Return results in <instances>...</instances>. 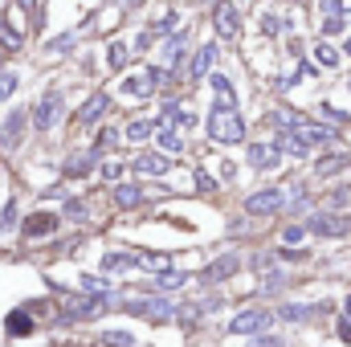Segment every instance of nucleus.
Returning a JSON list of instances; mask_svg holds the SVG:
<instances>
[{
	"mask_svg": "<svg viewBox=\"0 0 351 347\" xmlns=\"http://www.w3.org/2000/svg\"><path fill=\"white\" fill-rule=\"evenodd\" d=\"M208 135L217 143H241L245 139V127H241V119H237L233 106H217L213 119H208Z\"/></svg>",
	"mask_w": 351,
	"mask_h": 347,
	"instance_id": "nucleus-1",
	"label": "nucleus"
},
{
	"mask_svg": "<svg viewBox=\"0 0 351 347\" xmlns=\"http://www.w3.org/2000/svg\"><path fill=\"white\" fill-rule=\"evenodd\" d=\"M269 323H274V315H269V311H262V307H254V311H241V315L229 323V335H254V331L262 335Z\"/></svg>",
	"mask_w": 351,
	"mask_h": 347,
	"instance_id": "nucleus-2",
	"label": "nucleus"
},
{
	"mask_svg": "<svg viewBox=\"0 0 351 347\" xmlns=\"http://www.w3.org/2000/svg\"><path fill=\"white\" fill-rule=\"evenodd\" d=\"M58 119H62V94H58V90H49V94L37 102V110H33V123H37L41 131H49Z\"/></svg>",
	"mask_w": 351,
	"mask_h": 347,
	"instance_id": "nucleus-3",
	"label": "nucleus"
},
{
	"mask_svg": "<svg viewBox=\"0 0 351 347\" xmlns=\"http://www.w3.org/2000/svg\"><path fill=\"white\" fill-rule=\"evenodd\" d=\"M286 204V196L278 192V188H265V192H254L250 200H245V213H254V217H269V213H278Z\"/></svg>",
	"mask_w": 351,
	"mask_h": 347,
	"instance_id": "nucleus-4",
	"label": "nucleus"
},
{
	"mask_svg": "<svg viewBox=\"0 0 351 347\" xmlns=\"http://www.w3.org/2000/svg\"><path fill=\"white\" fill-rule=\"evenodd\" d=\"M213 25H217V33H221L225 41H233V37L241 33V25H237V8H233L229 0H221V4L213 8Z\"/></svg>",
	"mask_w": 351,
	"mask_h": 347,
	"instance_id": "nucleus-5",
	"label": "nucleus"
},
{
	"mask_svg": "<svg viewBox=\"0 0 351 347\" xmlns=\"http://www.w3.org/2000/svg\"><path fill=\"white\" fill-rule=\"evenodd\" d=\"M290 131L298 135V143H302V147H311V143H331V139H335V127H323V123H306V119H302L298 127H290Z\"/></svg>",
	"mask_w": 351,
	"mask_h": 347,
	"instance_id": "nucleus-6",
	"label": "nucleus"
},
{
	"mask_svg": "<svg viewBox=\"0 0 351 347\" xmlns=\"http://www.w3.org/2000/svg\"><path fill=\"white\" fill-rule=\"evenodd\" d=\"M127 311L131 315H143V319H168L172 315V302H164V298H131Z\"/></svg>",
	"mask_w": 351,
	"mask_h": 347,
	"instance_id": "nucleus-7",
	"label": "nucleus"
},
{
	"mask_svg": "<svg viewBox=\"0 0 351 347\" xmlns=\"http://www.w3.org/2000/svg\"><path fill=\"white\" fill-rule=\"evenodd\" d=\"M53 229H58V217L53 213H33L25 221V237H49Z\"/></svg>",
	"mask_w": 351,
	"mask_h": 347,
	"instance_id": "nucleus-8",
	"label": "nucleus"
},
{
	"mask_svg": "<svg viewBox=\"0 0 351 347\" xmlns=\"http://www.w3.org/2000/svg\"><path fill=\"white\" fill-rule=\"evenodd\" d=\"M233 270H237V258H233V254H225V258L213 261V265H208V270H204L200 278H204V282H221V278H229Z\"/></svg>",
	"mask_w": 351,
	"mask_h": 347,
	"instance_id": "nucleus-9",
	"label": "nucleus"
},
{
	"mask_svg": "<svg viewBox=\"0 0 351 347\" xmlns=\"http://www.w3.org/2000/svg\"><path fill=\"white\" fill-rule=\"evenodd\" d=\"M351 164V152H339V156H323V160H315V176H335L339 168H348Z\"/></svg>",
	"mask_w": 351,
	"mask_h": 347,
	"instance_id": "nucleus-10",
	"label": "nucleus"
},
{
	"mask_svg": "<svg viewBox=\"0 0 351 347\" xmlns=\"http://www.w3.org/2000/svg\"><path fill=\"white\" fill-rule=\"evenodd\" d=\"M135 172L164 176V172H168V156H139V160H135Z\"/></svg>",
	"mask_w": 351,
	"mask_h": 347,
	"instance_id": "nucleus-11",
	"label": "nucleus"
},
{
	"mask_svg": "<svg viewBox=\"0 0 351 347\" xmlns=\"http://www.w3.org/2000/svg\"><path fill=\"white\" fill-rule=\"evenodd\" d=\"M213 58H217V45H204V49H200V53H196V62H192V66H188V74H192V82H196V78H204V74H208V66H213Z\"/></svg>",
	"mask_w": 351,
	"mask_h": 347,
	"instance_id": "nucleus-12",
	"label": "nucleus"
},
{
	"mask_svg": "<svg viewBox=\"0 0 351 347\" xmlns=\"http://www.w3.org/2000/svg\"><path fill=\"white\" fill-rule=\"evenodd\" d=\"M269 164H278V147L254 143V147H250V168H269Z\"/></svg>",
	"mask_w": 351,
	"mask_h": 347,
	"instance_id": "nucleus-13",
	"label": "nucleus"
},
{
	"mask_svg": "<svg viewBox=\"0 0 351 347\" xmlns=\"http://www.w3.org/2000/svg\"><path fill=\"white\" fill-rule=\"evenodd\" d=\"M213 90H217V106H233L237 94H233V82L225 74H213Z\"/></svg>",
	"mask_w": 351,
	"mask_h": 347,
	"instance_id": "nucleus-14",
	"label": "nucleus"
},
{
	"mask_svg": "<svg viewBox=\"0 0 351 347\" xmlns=\"http://www.w3.org/2000/svg\"><path fill=\"white\" fill-rule=\"evenodd\" d=\"M106 102H110L106 94H94V98H86V106L78 110V123H94V119H98V115L106 110Z\"/></svg>",
	"mask_w": 351,
	"mask_h": 347,
	"instance_id": "nucleus-15",
	"label": "nucleus"
},
{
	"mask_svg": "<svg viewBox=\"0 0 351 347\" xmlns=\"http://www.w3.org/2000/svg\"><path fill=\"white\" fill-rule=\"evenodd\" d=\"M156 127H160V119H135V123L127 127V139H131V143H139V139H147Z\"/></svg>",
	"mask_w": 351,
	"mask_h": 347,
	"instance_id": "nucleus-16",
	"label": "nucleus"
},
{
	"mask_svg": "<svg viewBox=\"0 0 351 347\" xmlns=\"http://www.w3.org/2000/svg\"><path fill=\"white\" fill-rule=\"evenodd\" d=\"M21 127H25V115L16 110V115H8V123H4V131H0V139H4V143H16V139H21Z\"/></svg>",
	"mask_w": 351,
	"mask_h": 347,
	"instance_id": "nucleus-17",
	"label": "nucleus"
},
{
	"mask_svg": "<svg viewBox=\"0 0 351 347\" xmlns=\"http://www.w3.org/2000/svg\"><path fill=\"white\" fill-rule=\"evenodd\" d=\"M188 282V274H160V278H152V290H180Z\"/></svg>",
	"mask_w": 351,
	"mask_h": 347,
	"instance_id": "nucleus-18",
	"label": "nucleus"
},
{
	"mask_svg": "<svg viewBox=\"0 0 351 347\" xmlns=\"http://www.w3.org/2000/svg\"><path fill=\"white\" fill-rule=\"evenodd\" d=\"M123 94H131V98H147V94H152V78H127V82H123Z\"/></svg>",
	"mask_w": 351,
	"mask_h": 347,
	"instance_id": "nucleus-19",
	"label": "nucleus"
},
{
	"mask_svg": "<svg viewBox=\"0 0 351 347\" xmlns=\"http://www.w3.org/2000/svg\"><path fill=\"white\" fill-rule=\"evenodd\" d=\"M127 58H131V53H127V45H123V41H114V45H110V53H106V66H110V70H123V66H127Z\"/></svg>",
	"mask_w": 351,
	"mask_h": 347,
	"instance_id": "nucleus-20",
	"label": "nucleus"
},
{
	"mask_svg": "<svg viewBox=\"0 0 351 347\" xmlns=\"http://www.w3.org/2000/svg\"><path fill=\"white\" fill-rule=\"evenodd\" d=\"M102 347H135V335H127V331H102Z\"/></svg>",
	"mask_w": 351,
	"mask_h": 347,
	"instance_id": "nucleus-21",
	"label": "nucleus"
},
{
	"mask_svg": "<svg viewBox=\"0 0 351 347\" xmlns=\"http://www.w3.org/2000/svg\"><path fill=\"white\" fill-rule=\"evenodd\" d=\"M315 62H319V66H327V70H331V66H339V53H335V49H331V45H323V41H319V45H315Z\"/></svg>",
	"mask_w": 351,
	"mask_h": 347,
	"instance_id": "nucleus-22",
	"label": "nucleus"
},
{
	"mask_svg": "<svg viewBox=\"0 0 351 347\" xmlns=\"http://www.w3.org/2000/svg\"><path fill=\"white\" fill-rule=\"evenodd\" d=\"M306 315H311V307H302V302H286V307H282V319H286V323H302Z\"/></svg>",
	"mask_w": 351,
	"mask_h": 347,
	"instance_id": "nucleus-23",
	"label": "nucleus"
},
{
	"mask_svg": "<svg viewBox=\"0 0 351 347\" xmlns=\"http://www.w3.org/2000/svg\"><path fill=\"white\" fill-rule=\"evenodd\" d=\"M114 200H119V204H139V200H143V192H139L135 184H123V188L114 192Z\"/></svg>",
	"mask_w": 351,
	"mask_h": 347,
	"instance_id": "nucleus-24",
	"label": "nucleus"
},
{
	"mask_svg": "<svg viewBox=\"0 0 351 347\" xmlns=\"http://www.w3.org/2000/svg\"><path fill=\"white\" fill-rule=\"evenodd\" d=\"M8 331H12V335H29V331H33V323L25 319V311H16V315L8 319Z\"/></svg>",
	"mask_w": 351,
	"mask_h": 347,
	"instance_id": "nucleus-25",
	"label": "nucleus"
},
{
	"mask_svg": "<svg viewBox=\"0 0 351 347\" xmlns=\"http://www.w3.org/2000/svg\"><path fill=\"white\" fill-rule=\"evenodd\" d=\"M0 45H4V49H21V33L8 29V25H0Z\"/></svg>",
	"mask_w": 351,
	"mask_h": 347,
	"instance_id": "nucleus-26",
	"label": "nucleus"
},
{
	"mask_svg": "<svg viewBox=\"0 0 351 347\" xmlns=\"http://www.w3.org/2000/svg\"><path fill=\"white\" fill-rule=\"evenodd\" d=\"M160 147H164V152H180V135H176L172 127L160 131Z\"/></svg>",
	"mask_w": 351,
	"mask_h": 347,
	"instance_id": "nucleus-27",
	"label": "nucleus"
},
{
	"mask_svg": "<svg viewBox=\"0 0 351 347\" xmlns=\"http://www.w3.org/2000/svg\"><path fill=\"white\" fill-rule=\"evenodd\" d=\"M131 254H106V261H102V265H106V270H123V265H131Z\"/></svg>",
	"mask_w": 351,
	"mask_h": 347,
	"instance_id": "nucleus-28",
	"label": "nucleus"
},
{
	"mask_svg": "<svg viewBox=\"0 0 351 347\" xmlns=\"http://www.w3.org/2000/svg\"><path fill=\"white\" fill-rule=\"evenodd\" d=\"M12 225H16V204H8V208L0 213V233H8Z\"/></svg>",
	"mask_w": 351,
	"mask_h": 347,
	"instance_id": "nucleus-29",
	"label": "nucleus"
},
{
	"mask_svg": "<svg viewBox=\"0 0 351 347\" xmlns=\"http://www.w3.org/2000/svg\"><path fill=\"white\" fill-rule=\"evenodd\" d=\"M143 265H147V270H164V265H168V258H164V254H143Z\"/></svg>",
	"mask_w": 351,
	"mask_h": 347,
	"instance_id": "nucleus-30",
	"label": "nucleus"
},
{
	"mask_svg": "<svg viewBox=\"0 0 351 347\" xmlns=\"http://www.w3.org/2000/svg\"><path fill=\"white\" fill-rule=\"evenodd\" d=\"M16 90V74H0V98H8Z\"/></svg>",
	"mask_w": 351,
	"mask_h": 347,
	"instance_id": "nucleus-31",
	"label": "nucleus"
},
{
	"mask_svg": "<svg viewBox=\"0 0 351 347\" xmlns=\"http://www.w3.org/2000/svg\"><path fill=\"white\" fill-rule=\"evenodd\" d=\"M343 29V16H323V33H339Z\"/></svg>",
	"mask_w": 351,
	"mask_h": 347,
	"instance_id": "nucleus-32",
	"label": "nucleus"
},
{
	"mask_svg": "<svg viewBox=\"0 0 351 347\" xmlns=\"http://www.w3.org/2000/svg\"><path fill=\"white\" fill-rule=\"evenodd\" d=\"M196 188H200V192H213L217 184H213V176L208 172H196Z\"/></svg>",
	"mask_w": 351,
	"mask_h": 347,
	"instance_id": "nucleus-33",
	"label": "nucleus"
},
{
	"mask_svg": "<svg viewBox=\"0 0 351 347\" xmlns=\"http://www.w3.org/2000/svg\"><path fill=\"white\" fill-rule=\"evenodd\" d=\"M319 8H323V16H339V0H319Z\"/></svg>",
	"mask_w": 351,
	"mask_h": 347,
	"instance_id": "nucleus-34",
	"label": "nucleus"
},
{
	"mask_svg": "<svg viewBox=\"0 0 351 347\" xmlns=\"http://www.w3.org/2000/svg\"><path fill=\"white\" fill-rule=\"evenodd\" d=\"M250 347H282V339H274V335H265V339H254Z\"/></svg>",
	"mask_w": 351,
	"mask_h": 347,
	"instance_id": "nucleus-35",
	"label": "nucleus"
},
{
	"mask_svg": "<svg viewBox=\"0 0 351 347\" xmlns=\"http://www.w3.org/2000/svg\"><path fill=\"white\" fill-rule=\"evenodd\" d=\"M102 176H106V180H119V176H123V168H119V164H106V168H102Z\"/></svg>",
	"mask_w": 351,
	"mask_h": 347,
	"instance_id": "nucleus-36",
	"label": "nucleus"
},
{
	"mask_svg": "<svg viewBox=\"0 0 351 347\" xmlns=\"http://www.w3.org/2000/svg\"><path fill=\"white\" fill-rule=\"evenodd\" d=\"M110 143H114V131H102V135H98V152H102V147H110Z\"/></svg>",
	"mask_w": 351,
	"mask_h": 347,
	"instance_id": "nucleus-37",
	"label": "nucleus"
},
{
	"mask_svg": "<svg viewBox=\"0 0 351 347\" xmlns=\"http://www.w3.org/2000/svg\"><path fill=\"white\" fill-rule=\"evenodd\" d=\"M339 339H343V344H351V319H343V323H339Z\"/></svg>",
	"mask_w": 351,
	"mask_h": 347,
	"instance_id": "nucleus-38",
	"label": "nucleus"
},
{
	"mask_svg": "<svg viewBox=\"0 0 351 347\" xmlns=\"http://www.w3.org/2000/svg\"><path fill=\"white\" fill-rule=\"evenodd\" d=\"M16 4H21V8H33V4H37V0H16Z\"/></svg>",
	"mask_w": 351,
	"mask_h": 347,
	"instance_id": "nucleus-39",
	"label": "nucleus"
},
{
	"mask_svg": "<svg viewBox=\"0 0 351 347\" xmlns=\"http://www.w3.org/2000/svg\"><path fill=\"white\" fill-rule=\"evenodd\" d=\"M343 53H351V37H348V45H343Z\"/></svg>",
	"mask_w": 351,
	"mask_h": 347,
	"instance_id": "nucleus-40",
	"label": "nucleus"
},
{
	"mask_svg": "<svg viewBox=\"0 0 351 347\" xmlns=\"http://www.w3.org/2000/svg\"><path fill=\"white\" fill-rule=\"evenodd\" d=\"M343 307H348V319H351V298H348V302H343Z\"/></svg>",
	"mask_w": 351,
	"mask_h": 347,
	"instance_id": "nucleus-41",
	"label": "nucleus"
},
{
	"mask_svg": "<svg viewBox=\"0 0 351 347\" xmlns=\"http://www.w3.org/2000/svg\"><path fill=\"white\" fill-rule=\"evenodd\" d=\"M196 4H200V0H196Z\"/></svg>",
	"mask_w": 351,
	"mask_h": 347,
	"instance_id": "nucleus-42",
	"label": "nucleus"
},
{
	"mask_svg": "<svg viewBox=\"0 0 351 347\" xmlns=\"http://www.w3.org/2000/svg\"><path fill=\"white\" fill-rule=\"evenodd\" d=\"M348 90H351V86H348Z\"/></svg>",
	"mask_w": 351,
	"mask_h": 347,
	"instance_id": "nucleus-43",
	"label": "nucleus"
}]
</instances>
